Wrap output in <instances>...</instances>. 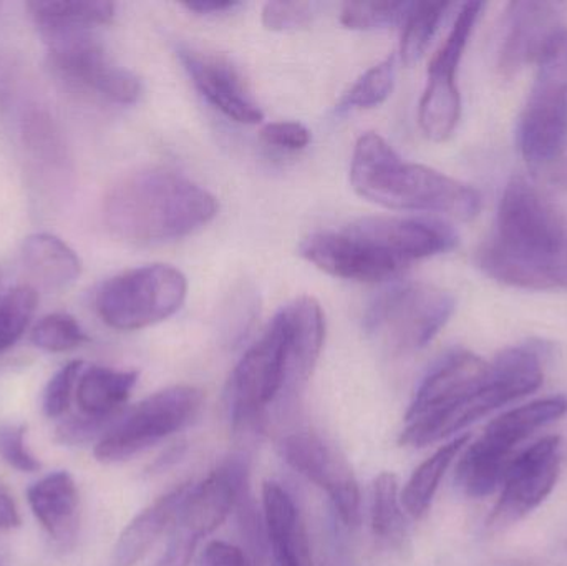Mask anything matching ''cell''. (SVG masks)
I'll return each instance as SVG.
<instances>
[{
  "label": "cell",
  "instance_id": "40",
  "mask_svg": "<svg viewBox=\"0 0 567 566\" xmlns=\"http://www.w3.org/2000/svg\"><path fill=\"white\" fill-rule=\"evenodd\" d=\"M198 566H255V562L236 545L215 541L203 552Z\"/></svg>",
  "mask_w": 567,
  "mask_h": 566
},
{
  "label": "cell",
  "instance_id": "31",
  "mask_svg": "<svg viewBox=\"0 0 567 566\" xmlns=\"http://www.w3.org/2000/svg\"><path fill=\"white\" fill-rule=\"evenodd\" d=\"M39 295L30 285L16 286L0 296V354L22 338L35 315Z\"/></svg>",
  "mask_w": 567,
  "mask_h": 566
},
{
  "label": "cell",
  "instance_id": "21",
  "mask_svg": "<svg viewBox=\"0 0 567 566\" xmlns=\"http://www.w3.org/2000/svg\"><path fill=\"white\" fill-rule=\"evenodd\" d=\"M30 511L43 531L56 542H69L79 522V488L66 471H56L30 485Z\"/></svg>",
  "mask_w": 567,
  "mask_h": 566
},
{
  "label": "cell",
  "instance_id": "44",
  "mask_svg": "<svg viewBox=\"0 0 567 566\" xmlns=\"http://www.w3.org/2000/svg\"><path fill=\"white\" fill-rule=\"evenodd\" d=\"M3 295V291H2V276H0V296Z\"/></svg>",
  "mask_w": 567,
  "mask_h": 566
},
{
  "label": "cell",
  "instance_id": "6",
  "mask_svg": "<svg viewBox=\"0 0 567 566\" xmlns=\"http://www.w3.org/2000/svg\"><path fill=\"white\" fill-rule=\"evenodd\" d=\"M292 336L284 308L236 366L229 381V409L235 428L259 422L262 412L290 389Z\"/></svg>",
  "mask_w": 567,
  "mask_h": 566
},
{
  "label": "cell",
  "instance_id": "33",
  "mask_svg": "<svg viewBox=\"0 0 567 566\" xmlns=\"http://www.w3.org/2000/svg\"><path fill=\"white\" fill-rule=\"evenodd\" d=\"M86 341L89 336L80 322L65 312L45 316L32 331L33 346L47 352L73 351Z\"/></svg>",
  "mask_w": 567,
  "mask_h": 566
},
{
  "label": "cell",
  "instance_id": "27",
  "mask_svg": "<svg viewBox=\"0 0 567 566\" xmlns=\"http://www.w3.org/2000/svg\"><path fill=\"white\" fill-rule=\"evenodd\" d=\"M515 459L516 455L503 454L480 438L473 444L466 445L465 454L460 459L455 474L456 485L466 497H489L502 488Z\"/></svg>",
  "mask_w": 567,
  "mask_h": 566
},
{
  "label": "cell",
  "instance_id": "18",
  "mask_svg": "<svg viewBox=\"0 0 567 566\" xmlns=\"http://www.w3.org/2000/svg\"><path fill=\"white\" fill-rule=\"evenodd\" d=\"M248 469L241 459H229L205 481L189 487L176 524L195 537L218 531L238 507L248 485Z\"/></svg>",
  "mask_w": 567,
  "mask_h": 566
},
{
  "label": "cell",
  "instance_id": "3",
  "mask_svg": "<svg viewBox=\"0 0 567 566\" xmlns=\"http://www.w3.org/2000/svg\"><path fill=\"white\" fill-rule=\"evenodd\" d=\"M350 183L357 195L389 209L439 213L470 222L482 209V196L473 186L402 156L377 133L357 140L350 165Z\"/></svg>",
  "mask_w": 567,
  "mask_h": 566
},
{
  "label": "cell",
  "instance_id": "26",
  "mask_svg": "<svg viewBox=\"0 0 567 566\" xmlns=\"http://www.w3.org/2000/svg\"><path fill=\"white\" fill-rule=\"evenodd\" d=\"M30 17L43 39L63 33L92 32L95 27L106 25L115 17V3L102 0L66 2V0H35L27 3Z\"/></svg>",
  "mask_w": 567,
  "mask_h": 566
},
{
  "label": "cell",
  "instance_id": "2",
  "mask_svg": "<svg viewBox=\"0 0 567 566\" xmlns=\"http://www.w3.org/2000/svg\"><path fill=\"white\" fill-rule=\"evenodd\" d=\"M216 213L218 203L212 193L165 168L123 176L103 202V222L109 231L133 245L186 238L213 222Z\"/></svg>",
  "mask_w": 567,
  "mask_h": 566
},
{
  "label": "cell",
  "instance_id": "29",
  "mask_svg": "<svg viewBox=\"0 0 567 566\" xmlns=\"http://www.w3.org/2000/svg\"><path fill=\"white\" fill-rule=\"evenodd\" d=\"M405 515L399 478L393 472H382L373 481L370 502V522L375 538L396 550H403L409 542Z\"/></svg>",
  "mask_w": 567,
  "mask_h": 566
},
{
  "label": "cell",
  "instance_id": "10",
  "mask_svg": "<svg viewBox=\"0 0 567 566\" xmlns=\"http://www.w3.org/2000/svg\"><path fill=\"white\" fill-rule=\"evenodd\" d=\"M53 69L75 85L120 105H132L142 93L135 73L118 65L92 32L45 39Z\"/></svg>",
  "mask_w": 567,
  "mask_h": 566
},
{
  "label": "cell",
  "instance_id": "12",
  "mask_svg": "<svg viewBox=\"0 0 567 566\" xmlns=\"http://www.w3.org/2000/svg\"><path fill=\"white\" fill-rule=\"evenodd\" d=\"M563 465V444L558 435H546L523 449L502 485L489 527L502 531L532 514L558 484Z\"/></svg>",
  "mask_w": 567,
  "mask_h": 566
},
{
  "label": "cell",
  "instance_id": "24",
  "mask_svg": "<svg viewBox=\"0 0 567 566\" xmlns=\"http://www.w3.org/2000/svg\"><path fill=\"white\" fill-rule=\"evenodd\" d=\"M138 382V372L90 366L76 384V404L83 418L105 424L125 405Z\"/></svg>",
  "mask_w": 567,
  "mask_h": 566
},
{
  "label": "cell",
  "instance_id": "36",
  "mask_svg": "<svg viewBox=\"0 0 567 566\" xmlns=\"http://www.w3.org/2000/svg\"><path fill=\"white\" fill-rule=\"evenodd\" d=\"M0 457L19 472L40 471L42 464L27 447L25 428L23 425H6L0 428Z\"/></svg>",
  "mask_w": 567,
  "mask_h": 566
},
{
  "label": "cell",
  "instance_id": "1",
  "mask_svg": "<svg viewBox=\"0 0 567 566\" xmlns=\"http://www.w3.org/2000/svg\"><path fill=\"white\" fill-rule=\"evenodd\" d=\"M480 268L503 285L567 291V216L525 176L506 185Z\"/></svg>",
  "mask_w": 567,
  "mask_h": 566
},
{
  "label": "cell",
  "instance_id": "32",
  "mask_svg": "<svg viewBox=\"0 0 567 566\" xmlns=\"http://www.w3.org/2000/svg\"><path fill=\"white\" fill-rule=\"evenodd\" d=\"M396 62L395 56H386L382 62L367 70L352 89L346 93L340 109H373V106L382 105L395 85Z\"/></svg>",
  "mask_w": 567,
  "mask_h": 566
},
{
  "label": "cell",
  "instance_id": "34",
  "mask_svg": "<svg viewBox=\"0 0 567 566\" xmlns=\"http://www.w3.org/2000/svg\"><path fill=\"white\" fill-rule=\"evenodd\" d=\"M412 2H349L342 7L340 23L350 30H375L403 22Z\"/></svg>",
  "mask_w": 567,
  "mask_h": 566
},
{
  "label": "cell",
  "instance_id": "37",
  "mask_svg": "<svg viewBox=\"0 0 567 566\" xmlns=\"http://www.w3.org/2000/svg\"><path fill=\"white\" fill-rule=\"evenodd\" d=\"M313 9L310 2H268L262 9V23L278 32L296 29L312 19Z\"/></svg>",
  "mask_w": 567,
  "mask_h": 566
},
{
  "label": "cell",
  "instance_id": "20",
  "mask_svg": "<svg viewBox=\"0 0 567 566\" xmlns=\"http://www.w3.org/2000/svg\"><path fill=\"white\" fill-rule=\"evenodd\" d=\"M189 484L179 485L140 512L120 534L113 548V565L133 566L148 555L162 535L178 521Z\"/></svg>",
  "mask_w": 567,
  "mask_h": 566
},
{
  "label": "cell",
  "instance_id": "5",
  "mask_svg": "<svg viewBox=\"0 0 567 566\" xmlns=\"http://www.w3.org/2000/svg\"><path fill=\"white\" fill-rule=\"evenodd\" d=\"M188 295V281L179 269L148 265L113 276L100 286L95 309L116 331H140L172 318Z\"/></svg>",
  "mask_w": 567,
  "mask_h": 566
},
{
  "label": "cell",
  "instance_id": "13",
  "mask_svg": "<svg viewBox=\"0 0 567 566\" xmlns=\"http://www.w3.org/2000/svg\"><path fill=\"white\" fill-rule=\"evenodd\" d=\"M299 251L303 259L312 263L320 271L350 281H389L405 268L349 229L313 233L300 243Z\"/></svg>",
  "mask_w": 567,
  "mask_h": 566
},
{
  "label": "cell",
  "instance_id": "39",
  "mask_svg": "<svg viewBox=\"0 0 567 566\" xmlns=\"http://www.w3.org/2000/svg\"><path fill=\"white\" fill-rule=\"evenodd\" d=\"M198 542V537L176 524L168 547H166L165 554L156 562L155 566H189L193 557H195Z\"/></svg>",
  "mask_w": 567,
  "mask_h": 566
},
{
  "label": "cell",
  "instance_id": "19",
  "mask_svg": "<svg viewBox=\"0 0 567 566\" xmlns=\"http://www.w3.org/2000/svg\"><path fill=\"white\" fill-rule=\"evenodd\" d=\"M266 538L271 545L272 566H312L306 525L292 495L276 484L262 487Z\"/></svg>",
  "mask_w": 567,
  "mask_h": 566
},
{
  "label": "cell",
  "instance_id": "38",
  "mask_svg": "<svg viewBox=\"0 0 567 566\" xmlns=\"http://www.w3.org/2000/svg\"><path fill=\"white\" fill-rule=\"evenodd\" d=\"M262 142L287 152H299L310 143V130L297 122L268 123L261 130Z\"/></svg>",
  "mask_w": 567,
  "mask_h": 566
},
{
  "label": "cell",
  "instance_id": "45",
  "mask_svg": "<svg viewBox=\"0 0 567 566\" xmlns=\"http://www.w3.org/2000/svg\"><path fill=\"white\" fill-rule=\"evenodd\" d=\"M0 566H2V564H0Z\"/></svg>",
  "mask_w": 567,
  "mask_h": 566
},
{
  "label": "cell",
  "instance_id": "17",
  "mask_svg": "<svg viewBox=\"0 0 567 566\" xmlns=\"http://www.w3.org/2000/svg\"><path fill=\"white\" fill-rule=\"evenodd\" d=\"M489 374V362L470 351L449 352L440 359L422 384L406 411L405 421H420L439 414L483 388Z\"/></svg>",
  "mask_w": 567,
  "mask_h": 566
},
{
  "label": "cell",
  "instance_id": "14",
  "mask_svg": "<svg viewBox=\"0 0 567 566\" xmlns=\"http://www.w3.org/2000/svg\"><path fill=\"white\" fill-rule=\"evenodd\" d=\"M346 229L372 243L402 266L443 255L458 245L455 229L440 219L373 216L359 219Z\"/></svg>",
  "mask_w": 567,
  "mask_h": 566
},
{
  "label": "cell",
  "instance_id": "25",
  "mask_svg": "<svg viewBox=\"0 0 567 566\" xmlns=\"http://www.w3.org/2000/svg\"><path fill=\"white\" fill-rule=\"evenodd\" d=\"M292 336V378L290 391L302 388L309 381L326 338L322 308L316 299L303 296L284 306Z\"/></svg>",
  "mask_w": 567,
  "mask_h": 566
},
{
  "label": "cell",
  "instance_id": "15",
  "mask_svg": "<svg viewBox=\"0 0 567 566\" xmlns=\"http://www.w3.org/2000/svg\"><path fill=\"white\" fill-rule=\"evenodd\" d=\"M176 53L193 85L209 105L233 122L245 125L262 122L265 113L249 92L241 72L228 59L183 45Z\"/></svg>",
  "mask_w": 567,
  "mask_h": 566
},
{
  "label": "cell",
  "instance_id": "30",
  "mask_svg": "<svg viewBox=\"0 0 567 566\" xmlns=\"http://www.w3.org/2000/svg\"><path fill=\"white\" fill-rule=\"evenodd\" d=\"M449 9L450 3L445 2H412L403 20L402 45H400L405 65H415L423 59Z\"/></svg>",
  "mask_w": 567,
  "mask_h": 566
},
{
  "label": "cell",
  "instance_id": "42",
  "mask_svg": "<svg viewBox=\"0 0 567 566\" xmlns=\"http://www.w3.org/2000/svg\"><path fill=\"white\" fill-rule=\"evenodd\" d=\"M241 6L239 2H218V0H205V2L185 3L186 9L202 16H216V13L233 12Z\"/></svg>",
  "mask_w": 567,
  "mask_h": 566
},
{
  "label": "cell",
  "instance_id": "43",
  "mask_svg": "<svg viewBox=\"0 0 567 566\" xmlns=\"http://www.w3.org/2000/svg\"><path fill=\"white\" fill-rule=\"evenodd\" d=\"M506 566H567V564H558V562L546 560V558H515Z\"/></svg>",
  "mask_w": 567,
  "mask_h": 566
},
{
  "label": "cell",
  "instance_id": "11",
  "mask_svg": "<svg viewBox=\"0 0 567 566\" xmlns=\"http://www.w3.org/2000/svg\"><path fill=\"white\" fill-rule=\"evenodd\" d=\"M284 461L326 492L333 511L346 527L360 522V488L346 455L337 445L313 432H293L282 439Z\"/></svg>",
  "mask_w": 567,
  "mask_h": 566
},
{
  "label": "cell",
  "instance_id": "23",
  "mask_svg": "<svg viewBox=\"0 0 567 566\" xmlns=\"http://www.w3.org/2000/svg\"><path fill=\"white\" fill-rule=\"evenodd\" d=\"M22 263L27 272L45 291H62L82 275L79 255L50 233H35L23 241Z\"/></svg>",
  "mask_w": 567,
  "mask_h": 566
},
{
  "label": "cell",
  "instance_id": "9",
  "mask_svg": "<svg viewBox=\"0 0 567 566\" xmlns=\"http://www.w3.org/2000/svg\"><path fill=\"white\" fill-rule=\"evenodd\" d=\"M22 90L20 73L9 62H0V112L10 116L20 148L37 175L65 185L70 158L59 123L45 103Z\"/></svg>",
  "mask_w": 567,
  "mask_h": 566
},
{
  "label": "cell",
  "instance_id": "4",
  "mask_svg": "<svg viewBox=\"0 0 567 566\" xmlns=\"http://www.w3.org/2000/svg\"><path fill=\"white\" fill-rule=\"evenodd\" d=\"M518 146L539 172H558L567 162V29L538 60L528 102L519 116Z\"/></svg>",
  "mask_w": 567,
  "mask_h": 566
},
{
  "label": "cell",
  "instance_id": "41",
  "mask_svg": "<svg viewBox=\"0 0 567 566\" xmlns=\"http://www.w3.org/2000/svg\"><path fill=\"white\" fill-rule=\"evenodd\" d=\"M20 525L16 502L0 487V531H12Z\"/></svg>",
  "mask_w": 567,
  "mask_h": 566
},
{
  "label": "cell",
  "instance_id": "8",
  "mask_svg": "<svg viewBox=\"0 0 567 566\" xmlns=\"http://www.w3.org/2000/svg\"><path fill=\"white\" fill-rule=\"evenodd\" d=\"M455 311V298L425 282H406L383 292L365 316L370 335L386 339L393 348H426Z\"/></svg>",
  "mask_w": 567,
  "mask_h": 566
},
{
  "label": "cell",
  "instance_id": "7",
  "mask_svg": "<svg viewBox=\"0 0 567 566\" xmlns=\"http://www.w3.org/2000/svg\"><path fill=\"white\" fill-rule=\"evenodd\" d=\"M203 392L193 385H173L143 399L96 442L95 459L116 464L182 431L198 414Z\"/></svg>",
  "mask_w": 567,
  "mask_h": 566
},
{
  "label": "cell",
  "instance_id": "16",
  "mask_svg": "<svg viewBox=\"0 0 567 566\" xmlns=\"http://www.w3.org/2000/svg\"><path fill=\"white\" fill-rule=\"evenodd\" d=\"M566 3L518 0L508 6L498 69L513 76L528 63L538 62L553 39L561 32Z\"/></svg>",
  "mask_w": 567,
  "mask_h": 566
},
{
  "label": "cell",
  "instance_id": "35",
  "mask_svg": "<svg viewBox=\"0 0 567 566\" xmlns=\"http://www.w3.org/2000/svg\"><path fill=\"white\" fill-rule=\"evenodd\" d=\"M82 371L83 362L72 361L53 374L43 391L42 408L47 418L59 419L69 411Z\"/></svg>",
  "mask_w": 567,
  "mask_h": 566
},
{
  "label": "cell",
  "instance_id": "22",
  "mask_svg": "<svg viewBox=\"0 0 567 566\" xmlns=\"http://www.w3.org/2000/svg\"><path fill=\"white\" fill-rule=\"evenodd\" d=\"M567 414L566 395H551L512 409L486 425L482 439L505 454H519V445L538 429L559 421Z\"/></svg>",
  "mask_w": 567,
  "mask_h": 566
},
{
  "label": "cell",
  "instance_id": "28",
  "mask_svg": "<svg viewBox=\"0 0 567 566\" xmlns=\"http://www.w3.org/2000/svg\"><path fill=\"white\" fill-rule=\"evenodd\" d=\"M472 441V435L460 434L453 438L449 444L442 445L439 451L433 452L425 462L413 471L412 477L405 484L402 494L403 511L406 515L420 521L429 514L433 498L439 491L440 482L445 477L446 471L456 457L465 451L466 445Z\"/></svg>",
  "mask_w": 567,
  "mask_h": 566
}]
</instances>
